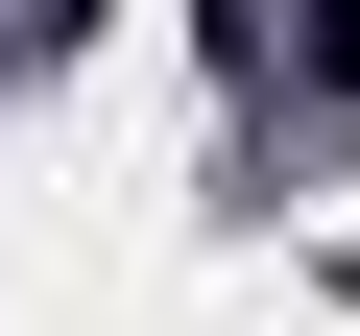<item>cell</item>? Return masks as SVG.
Segmentation results:
<instances>
[{"label": "cell", "instance_id": "1", "mask_svg": "<svg viewBox=\"0 0 360 336\" xmlns=\"http://www.w3.org/2000/svg\"><path fill=\"white\" fill-rule=\"evenodd\" d=\"M312 49H336V72H360V0H312Z\"/></svg>", "mask_w": 360, "mask_h": 336}]
</instances>
